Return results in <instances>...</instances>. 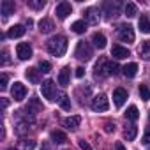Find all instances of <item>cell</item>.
<instances>
[{
  "label": "cell",
  "instance_id": "cell-1",
  "mask_svg": "<svg viewBox=\"0 0 150 150\" xmlns=\"http://www.w3.org/2000/svg\"><path fill=\"white\" fill-rule=\"evenodd\" d=\"M46 48L53 57H64V53L67 51V39L64 35H53L46 42Z\"/></svg>",
  "mask_w": 150,
  "mask_h": 150
},
{
  "label": "cell",
  "instance_id": "cell-2",
  "mask_svg": "<svg viewBox=\"0 0 150 150\" xmlns=\"http://www.w3.org/2000/svg\"><path fill=\"white\" fill-rule=\"evenodd\" d=\"M118 64L117 62H106L103 60L101 64L96 65V74L97 76H111V74H117L118 72Z\"/></svg>",
  "mask_w": 150,
  "mask_h": 150
},
{
  "label": "cell",
  "instance_id": "cell-3",
  "mask_svg": "<svg viewBox=\"0 0 150 150\" xmlns=\"http://www.w3.org/2000/svg\"><path fill=\"white\" fill-rule=\"evenodd\" d=\"M74 55H76V58L83 60V62H88L92 57H94V51H92V46L85 41H80L78 46H76V51H74Z\"/></svg>",
  "mask_w": 150,
  "mask_h": 150
},
{
  "label": "cell",
  "instance_id": "cell-4",
  "mask_svg": "<svg viewBox=\"0 0 150 150\" xmlns=\"http://www.w3.org/2000/svg\"><path fill=\"white\" fill-rule=\"evenodd\" d=\"M41 94L48 101H57V85H55V81L53 80H46L41 85Z\"/></svg>",
  "mask_w": 150,
  "mask_h": 150
},
{
  "label": "cell",
  "instance_id": "cell-5",
  "mask_svg": "<svg viewBox=\"0 0 150 150\" xmlns=\"http://www.w3.org/2000/svg\"><path fill=\"white\" fill-rule=\"evenodd\" d=\"M134 28L131 25H120L118 27V39L122 42H134Z\"/></svg>",
  "mask_w": 150,
  "mask_h": 150
},
{
  "label": "cell",
  "instance_id": "cell-6",
  "mask_svg": "<svg viewBox=\"0 0 150 150\" xmlns=\"http://www.w3.org/2000/svg\"><path fill=\"white\" fill-rule=\"evenodd\" d=\"M90 106H92L94 111H106L110 108V101H108V97L104 94H99V96H96L92 99V104Z\"/></svg>",
  "mask_w": 150,
  "mask_h": 150
},
{
  "label": "cell",
  "instance_id": "cell-7",
  "mask_svg": "<svg viewBox=\"0 0 150 150\" xmlns=\"http://www.w3.org/2000/svg\"><path fill=\"white\" fill-rule=\"evenodd\" d=\"M11 94H13L14 101H23L25 96H27V87L21 81H14V85L11 87Z\"/></svg>",
  "mask_w": 150,
  "mask_h": 150
},
{
  "label": "cell",
  "instance_id": "cell-8",
  "mask_svg": "<svg viewBox=\"0 0 150 150\" xmlns=\"http://www.w3.org/2000/svg\"><path fill=\"white\" fill-rule=\"evenodd\" d=\"M71 13H72V6H71L69 2H60V4L55 7V14H57L58 20H65Z\"/></svg>",
  "mask_w": 150,
  "mask_h": 150
},
{
  "label": "cell",
  "instance_id": "cell-9",
  "mask_svg": "<svg viewBox=\"0 0 150 150\" xmlns=\"http://www.w3.org/2000/svg\"><path fill=\"white\" fill-rule=\"evenodd\" d=\"M16 55H18L20 60H28V58H32V46L27 44V42H20V44L16 46Z\"/></svg>",
  "mask_w": 150,
  "mask_h": 150
},
{
  "label": "cell",
  "instance_id": "cell-10",
  "mask_svg": "<svg viewBox=\"0 0 150 150\" xmlns=\"http://www.w3.org/2000/svg\"><path fill=\"white\" fill-rule=\"evenodd\" d=\"M120 9H122V4L118 2V0H115V2H106L104 4V13L108 14V18H115L120 14Z\"/></svg>",
  "mask_w": 150,
  "mask_h": 150
},
{
  "label": "cell",
  "instance_id": "cell-11",
  "mask_svg": "<svg viewBox=\"0 0 150 150\" xmlns=\"http://www.w3.org/2000/svg\"><path fill=\"white\" fill-rule=\"evenodd\" d=\"M125 101H127V90L122 88V87L115 88V90H113V104H115L117 108H120V106H124Z\"/></svg>",
  "mask_w": 150,
  "mask_h": 150
},
{
  "label": "cell",
  "instance_id": "cell-12",
  "mask_svg": "<svg viewBox=\"0 0 150 150\" xmlns=\"http://www.w3.org/2000/svg\"><path fill=\"white\" fill-rule=\"evenodd\" d=\"M80 124H81V117H78V115H72V117L64 118V127L69 129V131H76L80 127Z\"/></svg>",
  "mask_w": 150,
  "mask_h": 150
},
{
  "label": "cell",
  "instance_id": "cell-13",
  "mask_svg": "<svg viewBox=\"0 0 150 150\" xmlns=\"http://www.w3.org/2000/svg\"><path fill=\"white\" fill-rule=\"evenodd\" d=\"M85 23L88 25H97L99 23V11L94 9V7H88L85 11Z\"/></svg>",
  "mask_w": 150,
  "mask_h": 150
},
{
  "label": "cell",
  "instance_id": "cell-14",
  "mask_svg": "<svg viewBox=\"0 0 150 150\" xmlns=\"http://www.w3.org/2000/svg\"><path fill=\"white\" fill-rule=\"evenodd\" d=\"M131 53H129V50L127 48H124V46H120V44H115L113 48H111V57L113 58H117V60H122V58H127Z\"/></svg>",
  "mask_w": 150,
  "mask_h": 150
},
{
  "label": "cell",
  "instance_id": "cell-15",
  "mask_svg": "<svg viewBox=\"0 0 150 150\" xmlns=\"http://www.w3.org/2000/svg\"><path fill=\"white\" fill-rule=\"evenodd\" d=\"M14 2H11V0H4L2 4H0V11H2V16L4 18H9L11 14H14Z\"/></svg>",
  "mask_w": 150,
  "mask_h": 150
},
{
  "label": "cell",
  "instance_id": "cell-16",
  "mask_svg": "<svg viewBox=\"0 0 150 150\" xmlns=\"http://www.w3.org/2000/svg\"><path fill=\"white\" fill-rule=\"evenodd\" d=\"M25 76H27V80L30 81V83H39L41 81V71L39 69H34V67H30V69H27V72H25Z\"/></svg>",
  "mask_w": 150,
  "mask_h": 150
},
{
  "label": "cell",
  "instance_id": "cell-17",
  "mask_svg": "<svg viewBox=\"0 0 150 150\" xmlns=\"http://www.w3.org/2000/svg\"><path fill=\"white\" fill-rule=\"evenodd\" d=\"M25 32H27V28H25L23 25H13V27L9 28V32H7V37H13V39H18V37H21V35H25Z\"/></svg>",
  "mask_w": 150,
  "mask_h": 150
},
{
  "label": "cell",
  "instance_id": "cell-18",
  "mask_svg": "<svg viewBox=\"0 0 150 150\" xmlns=\"http://www.w3.org/2000/svg\"><path fill=\"white\" fill-rule=\"evenodd\" d=\"M122 72H124V76H125V78H134V76H136V72H138V64L131 62V64L124 65V67H122Z\"/></svg>",
  "mask_w": 150,
  "mask_h": 150
},
{
  "label": "cell",
  "instance_id": "cell-19",
  "mask_svg": "<svg viewBox=\"0 0 150 150\" xmlns=\"http://www.w3.org/2000/svg\"><path fill=\"white\" fill-rule=\"evenodd\" d=\"M92 42H94V46H96V48H99V50L106 48V37H104V34L96 32V34L92 35Z\"/></svg>",
  "mask_w": 150,
  "mask_h": 150
},
{
  "label": "cell",
  "instance_id": "cell-20",
  "mask_svg": "<svg viewBox=\"0 0 150 150\" xmlns=\"http://www.w3.org/2000/svg\"><path fill=\"white\" fill-rule=\"evenodd\" d=\"M138 53L143 60H150V41H143L141 46L138 48Z\"/></svg>",
  "mask_w": 150,
  "mask_h": 150
},
{
  "label": "cell",
  "instance_id": "cell-21",
  "mask_svg": "<svg viewBox=\"0 0 150 150\" xmlns=\"http://www.w3.org/2000/svg\"><path fill=\"white\" fill-rule=\"evenodd\" d=\"M69 78H71V69L69 67H64L60 71V74H58V83L62 87H67L69 85Z\"/></svg>",
  "mask_w": 150,
  "mask_h": 150
},
{
  "label": "cell",
  "instance_id": "cell-22",
  "mask_svg": "<svg viewBox=\"0 0 150 150\" xmlns=\"http://www.w3.org/2000/svg\"><path fill=\"white\" fill-rule=\"evenodd\" d=\"M53 28H55V25H53V21H51V20H48V18H42V20L39 21V30H41L42 34H50Z\"/></svg>",
  "mask_w": 150,
  "mask_h": 150
},
{
  "label": "cell",
  "instance_id": "cell-23",
  "mask_svg": "<svg viewBox=\"0 0 150 150\" xmlns=\"http://www.w3.org/2000/svg\"><path fill=\"white\" fill-rule=\"evenodd\" d=\"M124 13H125V16H127V18H134V16L138 14V7H136V4L127 2V4H125V7H124Z\"/></svg>",
  "mask_w": 150,
  "mask_h": 150
},
{
  "label": "cell",
  "instance_id": "cell-24",
  "mask_svg": "<svg viewBox=\"0 0 150 150\" xmlns=\"http://www.w3.org/2000/svg\"><path fill=\"white\" fill-rule=\"evenodd\" d=\"M138 25H139V30H141L143 34H150V21H148V18H146L145 14H141Z\"/></svg>",
  "mask_w": 150,
  "mask_h": 150
},
{
  "label": "cell",
  "instance_id": "cell-25",
  "mask_svg": "<svg viewBox=\"0 0 150 150\" xmlns=\"http://www.w3.org/2000/svg\"><path fill=\"white\" fill-rule=\"evenodd\" d=\"M71 28H72V32L74 34H85V30H87V23L85 21H74L72 25H71Z\"/></svg>",
  "mask_w": 150,
  "mask_h": 150
},
{
  "label": "cell",
  "instance_id": "cell-26",
  "mask_svg": "<svg viewBox=\"0 0 150 150\" xmlns=\"http://www.w3.org/2000/svg\"><path fill=\"white\" fill-rule=\"evenodd\" d=\"M35 148V141L34 139H21L18 143V150H34Z\"/></svg>",
  "mask_w": 150,
  "mask_h": 150
},
{
  "label": "cell",
  "instance_id": "cell-27",
  "mask_svg": "<svg viewBox=\"0 0 150 150\" xmlns=\"http://www.w3.org/2000/svg\"><path fill=\"white\" fill-rule=\"evenodd\" d=\"M42 110V104L39 103V99H35V97H32L30 99V103H28V106H27V111H41Z\"/></svg>",
  "mask_w": 150,
  "mask_h": 150
},
{
  "label": "cell",
  "instance_id": "cell-28",
  "mask_svg": "<svg viewBox=\"0 0 150 150\" xmlns=\"http://www.w3.org/2000/svg\"><path fill=\"white\" fill-rule=\"evenodd\" d=\"M125 117H127L129 120H132V122H134V120H138V118H139V111H138V108H136L134 104H132V106H129V108H127V111H125Z\"/></svg>",
  "mask_w": 150,
  "mask_h": 150
},
{
  "label": "cell",
  "instance_id": "cell-29",
  "mask_svg": "<svg viewBox=\"0 0 150 150\" xmlns=\"http://www.w3.org/2000/svg\"><path fill=\"white\" fill-rule=\"evenodd\" d=\"M51 139H53L55 143L62 145V143H65V141H67V136H65L62 131H53V132H51Z\"/></svg>",
  "mask_w": 150,
  "mask_h": 150
},
{
  "label": "cell",
  "instance_id": "cell-30",
  "mask_svg": "<svg viewBox=\"0 0 150 150\" xmlns=\"http://www.w3.org/2000/svg\"><path fill=\"white\" fill-rule=\"evenodd\" d=\"M136 134H138V129H136V125H129V127L125 129V132H124V138H125L127 141H132V139L136 138Z\"/></svg>",
  "mask_w": 150,
  "mask_h": 150
},
{
  "label": "cell",
  "instance_id": "cell-31",
  "mask_svg": "<svg viewBox=\"0 0 150 150\" xmlns=\"http://www.w3.org/2000/svg\"><path fill=\"white\" fill-rule=\"evenodd\" d=\"M58 103H60V108H62V110H65V111H67V110H71V99H69L65 94H62V96H60Z\"/></svg>",
  "mask_w": 150,
  "mask_h": 150
},
{
  "label": "cell",
  "instance_id": "cell-32",
  "mask_svg": "<svg viewBox=\"0 0 150 150\" xmlns=\"http://www.w3.org/2000/svg\"><path fill=\"white\" fill-rule=\"evenodd\" d=\"M139 97L143 101H148L150 99V88L146 85H139Z\"/></svg>",
  "mask_w": 150,
  "mask_h": 150
},
{
  "label": "cell",
  "instance_id": "cell-33",
  "mask_svg": "<svg viewBox=\"0 0 150 150\" xmlns=\"http://www.w3.org/2000/svg\"><path fill=\"white\" fill-rule=\"evenodd\" d=\"M28 7H32V9H42L44 6H46V2L44 0H28Z\"/></svg>",
  "mask_w": 150,
  "mask_h": 150
},
{
  "label": "cell",
  "instance_id": "cell-34",
  "mask_svg": "<svg viewBox=\"0 0 150 150\" xmlns=\"http://www.w3.org/2000/svg\"><path fill=\"white\" fill-rule=\"evenodd\" d=\"M39 71L44 72V74L50 72V71H51V64H50L48 60H41V62H39Z\"/></svg>",
  "mask_w": 150,
  "mask_h": 150
},
{
  "label": "cell",
  "instance_id": "cell-35",
  "mask_svg": "<svg viewBox=\"0 0 150 150\" xmlns=\"http://www.w3.org/2000/svg\"><path fill=\"white\" fill-rule=\"evenodd\" d=\"M7 80H9L7 74L4 72L2 76H0V90H6V88H7Z\"/></svg>",
  "mask_w": 150,
  "mask_h": 150
},
{
  "label": "cell",
  "instance_id": "cell-36",
  "mask_svg": "<svg viewBox=\"0 0 150 150\" xmlns=\"http://www.w3.org/2000/svg\"><path fill=\"white\" fill-rule=\"evenodd\" d=\"M141 143L143 145H150V129L143 134V138H141Z\"/></svg>",
  "mask_w": 150,
  "mask_h": 150
},
{
  "label": "cell",
  "instance_id": "cell-37",
  "mask_svg": "<svg viewBox=\"0 0 150 150\" xmlns=\"http://www.w3.org/2000/svg\"><path fill=\"white\" fill-rule=\"evenodd\" d=\"M78 143H80V146H81V150H92V146H90V145H88V143H87L85 139H80Z\"/></svg>",
  "mask_w": 150,
  "mask_h": 150
},
{
  "label": "cell",
  "instance_id": "cell-38",
  "mask_svg": "<svg viewBox=\"0 0 150 150\" xmlns=\"http://www.w3.org/2000/svg\"><path fill=\"white\" fill-rule=\"evenodd\" d=\"M74 74H76V78H83L85 76V69L83 67H76V72Z\"/></svg>",
  "mask_w": 150,
  "mask_h": 150
},
{
  "label": "cell",
  "instance_id": "cell-39",
  "mask_svg": "<svg viewBox=\"0 0 150 150\" xmlns=\"http://www.w3.org/2000/svg\"><path fill=\"white\" fill-rule=\"evenodd\" d=\"M113 129H115V124H111V122H108V124L104 125V131H106V132H111Z\"/></svg>",
  "mask_w": 150,
  "mask_h": 150
},
{
  "label": "cell",
  "instance_id": "cell-40",
  "mask_svg": "<svg viewBox=\"0 0 150 150\" xmlns=\"http://www.w3.org/2000/svg\"><path fill=\"white\" fill-rule=\"evenodd\" d=\"M2 55H4V58H2V65H6V64L9 62V58H7V51L4 50V53H2Z\"/></svg>",
  "mask_w": 150,
  "mask_h": 150
},
{
  "label": "cell",
  "instance_id": "cell-41",
  "mask_svg": "<svg viewBox=\"0 0 150 150\" xmlns=\"http://www.w3.org/2000/svg\"><path fill=\"white\" fill-rule=\"evenodd\" d=\"M7 104H9V103H7V99H6V97H2V108H4V110L7 108Z\"/></svg>",
  "mask_w": 150,
  "mask_h": 150
},
{
  "label": "cell",
  "instance_id": "cell-42",
  "mask_svg": "<svg viewBox=\"0 0 150 150\" xmlns=\"http://www.w3.org/2000/svg\"><path fill=\"white\" fill-rule=\"evenodd\" d=\"M117 150H125V146L122 143H117Z\"/></svg>",
  "mask_w": 150,
  "mask_h": 150
},
{
  "label": "cell",
  "instance_id": "cell-43",
  "mask_svg": "<svg viewBox=\"0 0 150 150\" xmlns=\"http://www.w3.org/2000/svg\"><path fill=\"white\" fill-rule=\"evenodd\" d=\"M7 150H14V148H7Z\"/></svg>",
  "mask_w": 150,
  "mask_h": 150
},
{
  "label": "cell",
  "instance_id": "cell-44",
  "mask_svg": "<svg viewBox=\"0 0 150 150\" xmlns=\"http://www.w3.org/2000/svg\"><path fill=\"white\" fill-rule=\"evenodd\" d=\"M148 118H150V111H148Z\"/></svg>",
  "mask_w": 150,
  "mask_h": 150
}]
</instances>
